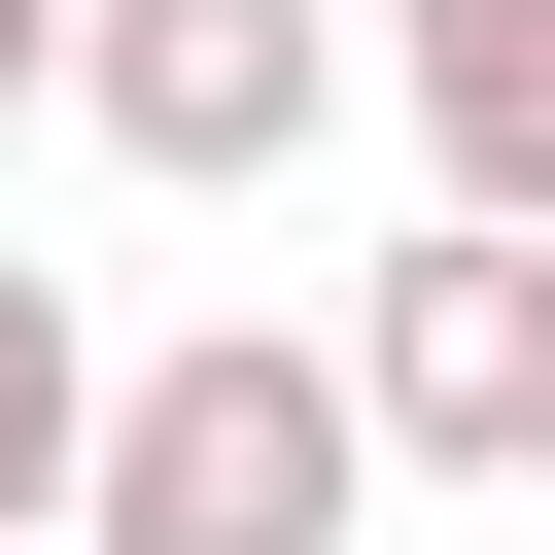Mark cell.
<instances>
[{
    "label": "cell",
    "instance_id": "cell-1",
    "mask_svg": "<svg viewBox=\"0 0 555 555\" xmlns=\"http://www.w3.org/2000/svg\"><path fill=\"white\" fill-rule=\"evenodd\" d=\"M382 451H347V347L312 312H208V347H104L69 416V555H347Z\"/></svg>",
    "mask_w": 555,
    "mask_h": 555
},
{
    "label": "cell",
    "instance_id": "cell-2",
    "mask_svg": "<svg viewBox=\"0 0 555 555\" xmlns=\"http://www.w3.org/2000/svg\"><path fill=\"white\" fill-rule=\"evenodd\" d=\"M312 347H347V451L382 486H555V243L520 208H416Z\"/></svg>",
    "mask_w": 555,
    "mask_h": 555
},
{
    "label": "cell",
    "instance_id": "cell-3",
    "mask_svg": "<svg viewBox=\"0 0 555 555\" xmlns=\"http://www.w3.org/2000/svg\"><path fill=\"white\" fill-rule=\"evenodd\" d=\"M104 173H173V208H243V173H312L347 139V0H69V69H35Z\"/></svg>",
    "mask_w": 555,
    "mask_h": 555
},
{
    "label": "cell",
    "instance_id": "cell-4",
    "mask_svg": "<svg viewBox=\"0 0 555 555\" xmlns=\"http://www.w3.org/2000/svg\"><path fill=\"white\" fill-rule=\"evenodd\" d=\"M382 104H416V173H451V208H520V243H555V0H382Z\"/></svg>",
    "mask_w": 555,
    "mask_h": 555
},
{
    "label": "cell",
    "instance_id": "cell-5",
    "mask_svg": "<svg viewBox=\"0 0 555 555\" xmlns=\"http://www.w3.org/2000/svg\"><path fill=\"white\" fill-rule=\"evenodd\" d=\"M69 416H104V312L0 243V555H69Z\"/></svg>",
    "mask_w": 555,
    "mask_h": 555
},
{
    "label": "cell",
    "instance_id": "cell-6",
    "mask_svg": "<svg viewBox=\"0 0 555 555\" xmlns=\"http://www.w3.org/2000/svg\"><path fill=\"white\" fill-rule=\"evenodd\" d=\"M35 69H69V0H0V104H35Z\"/></svg>",
    "mask_w": 555,
    "mask_h": 555
}]
</instances>
